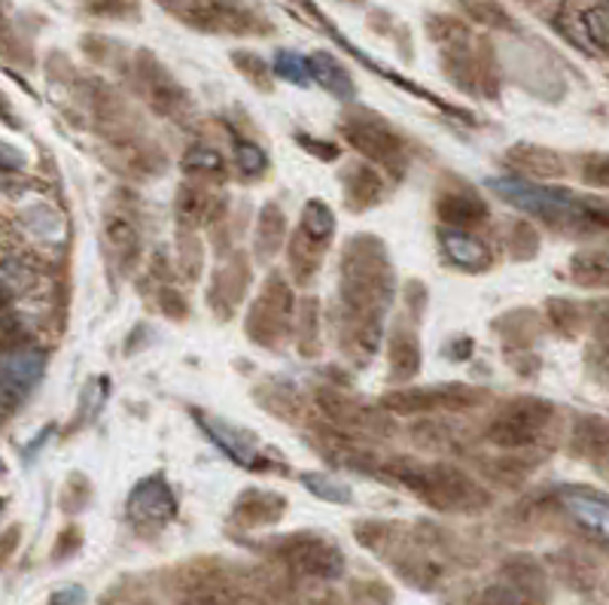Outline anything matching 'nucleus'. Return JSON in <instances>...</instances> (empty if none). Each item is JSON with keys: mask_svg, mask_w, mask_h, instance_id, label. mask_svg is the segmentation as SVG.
Here are the masks:
<instances>
[{"mask_svg": "<svg viewBox=\"0 0 609 605\" xmlns=\"http://www.w3.org/2000/svg\"><path fill=\"white\" fill-rule=\"evenodd\" d=\"M107 235L114 240L116 250L128 252V256L138 247V231H135V226L126 223V219H110V223H107Z\"/></svg>", "mask_w": 609, "mask_h": 605, "instance_id": "nucleus-26", "label": "nucleus"}, {"mask_svg": "<svg viewBox=\"0 0 609 605\" xmlns=\"http://www.w3.org/2000/svg\"><path fill=\"white\" fill-rule=\"evenodd\" d=\"M308 64H311V79L314 83H320L323 89L332 91L335 98H354V83H351V76H348V71H344L342 64L335 62L332 55H327V52H314L311 58H308Z\"/></svg>", "mask_w": 609, "mask_h": 605, "instance_id": "nucleus-16", "label": "nucleus"}, {"mask_svg": "<svg viewBox=\"0 0 609 605\" xmlns=\"http://www.w3.org/2000/svg\"><path fill=\"white\" fill-rule=\"evenodd\" d=\"M199 423H202V429L214 439L216 447H223L235 463H242V466L247 468H263L259 463H263V456H259V444H256V435H250L247 429H238L232 426V423H226V420H220V417H211V414H202L199 411Z\"/></svg>", "mask_w": 609, "mask_h": 605, "instance_id": "nucleus-10", "label": "nucleus"}, {"mask_svg": "<svg viewBox=\"0 0 609 605\" xmlns=\"http://www.w3.org/2000/svg\"><path fill=\"white\" fill-rule=\"evenodd\" d=\"M506 162L519 174H533V177H560L564 174V162L543 147H515L506 152Z\"/></svg>", "mask_w": 609, "mask_h": 605, "instance_id": "nucleus-14", "label": "nucleus"}, {"mask_svg": "<svg viewBox=\"0 0 609 605\" xmlns=\"http://www.w3.org/2000/svg\"><path fill=\"white\" fill-rule=\"evenodd\" d=\"M442 247L448 252V259L455 266L467 268V271H482L488 266V250H484L482 240H476L467 231H457V228H445L442 231Z\"/></svg>", "mask_w": 609, "mask_h": 605, "instance_id": "nucleus-13", "label": "nucleus"}, {"mask_svg": "<svg viewBox=\"0 0 609 605\" xmlns=\"http://www.w3.org/2000/svg\"><path fill=\"white\" fill-rule=\"evenodd\" d=\"M482 402V392L472 387H427V390H403L387 396L384 404L396 414H430V411H457Z\"/></svg>", "mask_w": 609, "mask_h": 605, "instance_id": "nucleus-5", "label": "nucleus"}, {"mask_svg": "<svg viewBox=\"0 0 609 605\" xmlns=\"http://www.w3.org/2000/svg\"><path fill=\"white\" fill-rule=\"evenodd\" d=\"M387 350H391V363H394L396 378H406V375H415V371H418L420 350L408 332H396Z\"/></svg>", "mask_w": 609, "mask_h": 605, "instance_id": "nucleus-21", "label": "nucleus"}, {"mask_svg": "<svg viewBox=\"0 0 609 605\" xmlns=\"http://www.w3.org/2000/svg\"><path fill=\"white\" fill-rule=\"evenodd\" d=\"M183 168L186 171H195V174H214L223 168V159H220V152L216 150H192L186 159H183Z\"/></svg>", "mask_w": 609, "mask_h": 605, "instance_id": "nucleus-27", "label": "nucleus"}, {"mask_svg": "<svg viewBox=\"0 0 609 605\" xmlns=\"http://www.w3.org/2000/svg\"><path fill=\"white\" fill-rule=\"evenodd\" d=\"M284 214H280L275 204H268L263 216H259V231H256V244H259V252L263 256H271V252L280 250L284 244Z\"/></svg>", "mask_w": 609, "mask_h": 605, "instance_id": "nucleus-22", "label": "nucleus"}, {"mask_svg": "<svg viewBox=\"0 0 609 605\" xmlns=\"http://www.w3.org/2000/svg\"><path fill=\"white\" fill-rule=\"evenodd\" d=\"M290 290L280 280H271L266 290H263V299L250 311V335L263 341L278 338L284 326H287V320H290Z\"/></svg>", "mask_w": 609, "mask_h": 605, "instance_id": "nucleus-9", "label": "nucleus"}, {"mask_svg": "<svg viewBox=\"0 0 609 605\" xmlns=\"http://www.w3.org/2000/svg\"><path fill=\"white\" fill-rule=\"evenodd\" d=\"M126 511L143 530H159V527H165L168 520H174L178 503H174V493L165 484V478L152 475V478L140 480L138 487L131 490Z\"/></svg>", "mask_w": 609, "mask_h": 605, "instance_id": "nucleus-6", "label": "nucleus"}, {"mask_svg": "<svg viewBox=\"0 0 609 605\" xmlns=\"http://www.w3.org/2000/svg\"><path fill=\"white\" fill-rule=\"evenodd\" d=\"M46 368V356L31 347H19V350H7L3 356V404L13 408L19 399H25L43 378Z\"/></svg>", "mask_w": 609, "mask_h": 605, "instance_id": "nucleus-7", "label": "nucleus"}, {"mask_svg": "<svg viewBox=\"0 0 609 605\" xmlns=\"http://www.w3.org/2000/svg\"><path fill=\"white\" fill-rule=\"evenodd\" d=\"M335 228V216L323 202H308L302 210V235L314 244H327Z\"/></svg>", "mask_w": 609, "mask_h": 605, "instance_id": "nucleus-20", "label": "nucleus"}, {"mask_svg": "<svg viewBox=\"0 0 609 605\" xmlns=\"http://www.w3.org/2000/svg\"><path fill=\"white\" fill-rule=\"evenodd\" d=\"M287 560L292 566L302 569L308 575H320V579H335L342 572V551L323 542L318 536H296L287 542Z\"/></svg>", "mask_w": 609, "mask_h": 605, "instance_id": "nucleus-8", "label": "nucleus"}, {"mask_svg": "<svg viewBox=\"0 0 609 605\" xmlns=\"http://www.w3.org/2000/svg\"><path fill=\"white\" fill-rule=\"evenodd\" d=\"M302 484L308 490L320 496V499H327V503H351V487L342 484V480L330 478V475H320V472H308L302 475Z\"/></svg>", "mask_w": 609, "mask_h": 605, "instance_id": "nucleus-23", "label": "nucleus"}, {"mask_svg": "<svg viewBox=\"0 0 609 605\" xmlns=\"http://www.w3.org/2000/svg\"><path fill=\"white\" fill-rule=\"evenodd\" d=\"M275 71H278V76L290 79V83H299V86L311 83V64L302 55H296V52H278Z\"/></svg>", "mask_w": 609, "mask_h": 605, "instance_id": "nucleus-24", "label": "nucleus"}, {"mask_svg": "<svg viewBox=\"0 0 609 605\" xmlns=\"http://www.w3.org/2000/svg\"><path fill=\"white\" fill-rule=\"evenodd\" d=\"M3 299L7 302H13L19 299L22 292H28L34 283H38V271L31 266H25L22 259H15V256H7L3 259Z\"/></svg>", "mask_w": 609, "mask_h": 605, "instance_id": "nucleus-19", "label": "nucleus"}, {"mask_svg": "<svg viewBox=\"0 0 609 605\" xmlns=\"http://www.w3.org/2000/svg\"><path fill=\"white\" fill-rule=\"evenodd\" d=\"M555 408L543 399H519L488 426V439L500 447H527L546 435Z\"/></svg>", "mask_w": 609, "mask_h": 605, "instance_id": "nucleus-3", "label": "nucleus"}, {"mask_svg": "<svg viewBox=\"0 0 609 605\" xmlns=\"http://www.w3.org/2000/svg\"><path fill=\"white\" fill-rule=\"evenodd\" d=\"M86 603V593L79 591V587H64L52 596V605H83Z\"/></svg>", "mask_w": 609, "mask_h": 605, "instance_id": "nucleus-30", "label": "nucleus"}, {"mask_svg": "<svg viewBox=\"0 0 609 605\" xmlns=\"http://www.w3.org/2000/svg\"><path fill=\"white\" fill-rule=\"evenodd\" d=\"M344 138L348 143L360 150L372 162L384 164L387 171H403L406 168V147L403 140L396 138L391 128L378 122V119H366V116H356L344 122Z\"/></svg>", "mask_w": 609, "mask_h": 605, "instance_id": "nucleus-4", "label": "nucleus"}, {"mask_svg": "<svg viewBox=\"0 0 609 605\" xmlns=\"http://www.w3.org/2000/svg\"><path fill=\"white\" fill-rule=\"evenodd\" d=\"M394 475L442 511H470L488 503L482 487L467 472L445 463H399L394 466Z\"/></svg>", "mask_w": 609, "mask_h": 605, "instance_id": "nucleus-2", "label": "nucleus"}, {"mask_svg": "<svg viewBox=\"0 0 609 605\" xmlns=\"http://www.w3.org/2000/svg\"><path fill=\"white\" fill-rule=\"evenodd\" d=\"M235 155H238V164H242L244 174H259L263 168H266V152L259 150L256 143H238V150H235Z\"/></svg>", "mask_w": 609, "mask_h": 605, "instance_id": "nucleus-29", "label": "nucleus"}, {"mask_svg": "<svg viewBox=\"0 0 609 605\" xmlns=\"http://www.w3.org/2000/svg\"><path fill=\"white\" fill-rule=\"evenodd\" d=\"M573 280L579 287H609V252L588 250L576 252L570 262Z\"/></svg>", "mask_w": 609, "mask_h": 605, "instance_id": "nucleus-18", "label": "nucleus"}, {"mask_svg": "<svg viewBox=\"0 0 609 605\" xmlns=\"http://www.w3.org/2000/svg\"><path fill=\"white\" fill-rule=\"evenodd\" d=\"M583 180L585 183H591V186H600V190H609V155L603 152H591V155H585L583 162Z\"/></svg>", "mask_w": 609, "mask_h": 605, "instance_id": "nucleus-25", "label": "nucleus"}, {"mask_svg": "<svg viewBox=\"0 0 609 605\" xmlns=\"http://www.w3.org/2000/svg\"><path fill=\"white\" fill-rule=\"evenodd\" d=\"M284 515V499L275 493L250 490L244 493L242 499L235 503V517L242 520L244 527H259V523H271Z\"/></svg>", "mask_w": 609, "mask_h": 605, "instance_id": "nucleus-15", "label": "nucleus"}, {"mask_svg": "<svg viewBox=\"0 0 609 605\" xmlns=\"http://www.w3.org/2000/svg\"><path fill=\"white\" fill-rule=\"evenodd\" d=\"M488 190H494L503 202L519 207L524 214L536 216V219H548V223H579V226L609 228V204L585 202L579 195L567 190H555V186H539L524 177H496L488 180Z\"/></svg>", "mask_w": 609, "mask_h": 605, "instance_id": "nucleus-1", "label": "nucleus"}, {"mask_svg": "<svg viewBox=\"0 0 609 605\" xmlns=\"http://www.w3.org/2000/svg\"><path fill=\"white\" fill-rule=\"evenodd\" d=\"M560 505L570 511L576 523H583L585 530L595 532L597 539L609 544V499L597 496L591 490H579V487H567L560 493Z\"/></svg>", "mask_w": 609, "mask_h": 605, "instance_id": "nucleus-11", "label": "nucleus"}, {"mask_svg": "<svg viewBox=\"0 0 609 605\" xmlns=\"http://www.w3.org/2000/svg\"><path fill=\"white\" fill-rule=\"evenodd\" d=\"M436 214L448 226H476L488 216V207L479 195L472 192H451V195H442L439 204H436Z\"/></svg>", "mask_w": 609, "mask_h": 605, "instance_id": "nucleus-12", "label": "nucleus"}, {"mask_svg": "<svg viewBox=\"0 0 609 605\" xmlns=\"http://www.w3.org/2000/svg\"><path fill=\"white\" fill-rule=\"evenodd\" d=\"M585 31L595 40V46L609 52V10H591L585 13Z\"/></svg>", "mask_w": 609, "mask_h": 605, "instance_id": "nucleus-28", "label": "nucleus"}, {"mask_svg": "<svg viewBox=\"0 0 609 605\" xmlns=\"http://www.w3.org/2000/svg\"><path fill=\"white\" fill-rule=\"evenodd\" d=\"M381 190H384V183H381V177L372 168H354V171H348L344 192H348V204H351L354 210L378 204Z\"/></svg>", "mask_w": 609, "mask_h": 605, "instance_id": "nucleus-17", "label": "nucleus"}]
</instances>
